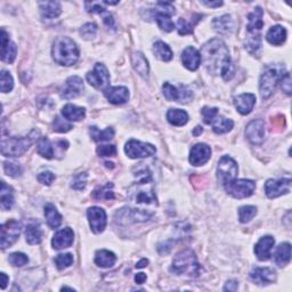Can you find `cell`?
<instances>
[{
	"label": "cell",
	"instance_id": "cell-1",
	"mask_svg": "<svg viewBox=\"0 0 292 292\" xmlns=\"http://www.w3.org/2000/svg\"><path fill=\"white\" fill-rule=\"evenodd\" d=\"M200 55L206 69L212 75H221L224 80H231L234 76L228 48L221 39L215 38L204 43Z\"/></svg>",
	"mask_w": 292,
	"mask_h": 292
},
{
	"label": "cell",
	"instance_id": "cell-2",
	"mask_svg": "<svg viewBox=\"0 0 292 292\" xmlns=\"http://www.w3.org/2000/svg\"><path fill=\"white\" fill-rule=\"evenodd\" d=\"M262 15L264 12L260 7H256L254 12L248 15V39L246 42V50L250 53L251 55L259 57L261 54V30L264 27V21H262Z\"/></svg>",
	"mask_w": 292,
	"mask_h": 292
},
{
	"label": "cell",
	"instance_id": "cell-3",
	"mask_svg": "<svg viewBox=\"0 0 292 292\" xmlns=\"http://www.w3.org/2000/svg\"><path fill=\"white\" fill-rule=\"evenodd\" d=\"M142 174L143 176L140 177L139 181L130 188V200L136 204H143V206H157V196H155L151 173L148 168H144Z\"/></svg>",
	"mask_w": 292,
	"mask_h": 292
},
{
	"label": "cell",
	"instance_id": "cell-4",
	"mask_svg": "<svg viewBox=\"0 0 292 292\" xmlns=\"http://www.w3.org/2000/svg\"><path fill=\"white\" fill-rule=\"evenodd\" d=\"M52 55L60 65L71 66L79 60V48L69 37H57L53 43Z\"/></svg>",
	"mask_w": 292,
	"mask_h": 292
},
{
	"label": "cell",
	"instance_id": "cell-5",
	"mask_svg": "<svg viewBox=\"0 0 292 292\" xmlns=\"http://www.w3.org/2000/svg\"><path fill=\"white\" fill-rule=\"evenodd\" d=\"M285 73L284 64L276 63V64H270L266 66L259 81V91L262 100L270 99L274 94L277 84L281 81Z\"/></svg>",
	"mask_w": 292,
	"mask_h": 292
},
{
	"label": "cell",
	"instance_id": "cell-6",
	"mask_svg": "<svg viewBox=\"0 0 292 292\" xmlns=\"http://www.w3.org/2000/svg\"><path fill=\"white\" fill-rule=\"evenodd\" d=\"M170 271L177 275L187 274L197 277L201 274V265L198 262V258L192 250L181 251L175 257Z\"/></svg>",
	"mask_w": 292,
	"mask_h": 292
},
{
	"label": "cell",
	"instance_id": "cell-7",
	"mask_svg": "<svg viewBox=\"0 0 292 292\" xmlns=\"http://www.w3.org/2000/svg\"><path fill=\"white\" fill-rule=\"evenodd\" d=\"M36 131L27 137H3L2 138V154L4 157H21L35 142Z\"/></svg>",
	"mask_w": 292,
	"mask_h": 292
},
{
	"label": "cell",
	"instance_id": "cell-8",
	"mask_svg": "<svg viewBox=\"0 0 292 292\" xmlns=\"http://www.w3.org/2000/svg\"><path fill=\"white\" fill-rule=\"evenodd\" d=\"M175 7L170 3L160 2L157 4V8L152 11V15L157 21L159 28L165 32H172L175 29V24L172 21V15L175 14Z\"/></svg>",
	"mask_w": 292,
	"mask_h": 292
},
{
	"label": "cell",
	"instance_id": "cell-9",
	"mask_svg": "<svg viewBox=\"0 0 292 292\" xmlns=\"http://www.w3.org/2000/svg\"><path fill=\"white\" fill-rule=\"evenodd\" d=\"M226 192L235 199L249 198L254 194L256 189V183L250 179H233V181L224 185Z\"/></svg>",
	"mask_w": 292,
	"mask_h": 292
},
{
	"label": "cell",
	"instance_id": "cell-10",
	"mask_svg": "<svg viewBox=\"0 0 292 292\" xmlns=\"http://www.w3.org/2000/svg\"><path fill=\"white\" fill-rule=\"evenodd\" d=\"M69 148V143L67 140L61 139L57 142L53 143L47 137H41L38 143V153L41 155L42 158L46 159H54L57 155H62L64 151Z\"/></svg>",
	"mask_w": 292,
	"mask_h": 292
},
{
	"label": "cell",
	"instance_id": "cell-11",
	"mask_svg": "<svg viewBox=\"0 0 292 292\" xmlns=\"http://www.w3.org/2000/svg\"><path fill=\"white\" fill-rule=\"evenodd\" d=\"M22 230V224L15 221V219H9L0 227V246L3 249H6L8 247H12L14 243L17 241Z\"/></svg>",
	"mask_w": 292,
	"mask_h": 292
},
{
	"label": "cell",
	"instance_id": "cell-12",
	"mask_svg": "<svg viewBox=\"0 0 292 292\" xmlns=\"http://www.w3.org/2000/svg\"><path fill=\"white\" fill-rule=\"evenodd\" d=\"M87 81L89 85L94 87L96 89H103L109 88L110 85V73L106 69V66L102 63H96L94 66V70L87 73Z\"/></svg>",
	"mask_w": 292,
	"mask_h": 292
},
{
	"label": "cell",
	"instance_id": "cell-13",
	"mask_svg": "<svg viewBox=\"0 0 292 292\" xmlns=\"http://www.w3.org/2000/svg\"><path fill=\"white\" fill-rule=\"evenodd\" d=\"M237 172H238L237 164L232 158L225 155V157H223L219 160L217 168V176L219 183H221L223 186L226 183L235 179L237 176Z\"/></svg>",
	"mask_w": 292,
	"mask_h": 292
},
{
	"label": "cell",
	"instance_id": "cell-14",
	"mask_svg": "<svg viewBox=\"0 0 292 292\" xmlns=\"http://www.w3.org/2000/svg\"><path fill=\"white\" fill-rule=\"evenodd\" d=\"M125 152L131 159H140L148 158L155 154L157 149L152 144L143 143L136 139H130L125 146Z\"/></svg>",
	"mask_w": 292,
	"mask_h": 292
},
{
	"label": "cell",
	"instance_id": "cell-15",
	"mask_svg": "<svg viewBox=\"0 0 292 292\" xmlns=\"http://www.w3.org/2000/svg\"><path fill=\"white\" fill-rule=\"evenodd\" d=\"M265 193L270 199L279 198L283 194H288L291 189V179L281 178V179H269L265 183Z\"/></svg>",
	"mask_w": 292,
	"mask_h": 292
},
{
	"label": "cell",
	"instance_id": "cell-16",
	"mask_svg": "<svg viewBox=\"0 0 292 292\" xmlns=\"http://www.w3.org/2000/svg\"><path fill=\"white\" fill-rule=\"evenodd\" d=\"M163 95L168 101H177L181 103H187L189 100L193 99V92L187 89L186 87L182 86L181 88H177L169 82H164L162 86Z\"/></svg>",
	"mask_w": 292,
	"mask_h": 292
},
{
	"label": "cell",
	"instance_id": "cell-17",
	"mask_svg": "<svg viewBox=\"0 0 292 292\" xmlns=\"http://www.w3.org/2000/svg\"><path fill=\"white\" fill-rule=\"evenodd\" d=\"M87 217H88L91 231L96 234H100L105 230L108 221H106V212L104 209L100 207H91L87 211Z\"/></svg>",
	"mask_w": 292,
	"mask_h": 292
},
{
	"label": "cell",
	"instance_id": "cell-18",
	"mask_svg": "<svg viewBox=\"0 0 292 292\" xmlns=\"http://www.w3.org/2000/svg\"><path fill=\"white\" fill-rule=\"evenodd\" d=\"M246 136L248 140L254 145H260L265 140V121L257 119L247 126Z\"/></svg>",
	"mask_w": 292,
	"mask_h": 292
},
{
	"label": "cell",
	"instance_id": "cell-19",
	"mask_svg": "<svg viewBox=\"0 0 292 292\" xmlns=\"http://www.w3.org/2000/svg\"><path fill=\"white\" fill-rule=\"evenodd\" d=\"M84 90V81L80 77L73 76L65 81V85L61 90V97L64 100H72L80 96Z\"/></svg>",
	"mask_w": 292,
	"mask_h": 292
},
{
	"label": "cell",
	"instance_id": "cell-20",
	"mask_svg": "<svg viewBox=\"0 0 292 292\" xmlns=\"http://www.w3.org/2000/svg\"><path fill=\"white\" fill-rule=\"evenodd\" d=\"M211 158V149L207 144L199 143L192 148L189 152V162L192 165H202L207 163Z\"/></svg>",
	"mask_w": 292,
	"mask_h": 292
},
{
	"label": "cell",
	"instance_id": "cell-21",
	"mask_svg": "<svg viewBox=\"0 0 292 292\" xmlns=\"http://www.w3.org/2000/svg\"><path fill=\"white\" fill-rule=\"evenodd\" d=\"M250 277L257 284L267 285L274 283L276 281V272L273 269H270V267H264V269L257 267V269L251 271Z\"/></svg>",
	"mask_w": 292,
	"mask_h": 292
},
{
	"label": "cell",
	"instance_id": "cell-22",
	"mask_svg": "<svg viewBox=\"0 0 292 292\" xmlns=\"http://www.w3.org/2000/svg\"><path fill=\"white\" fill-rule=\"evenodd\" d=\"M73 240H75V233L70 227H65L54 235L52 240V246L55 250L66 249L72 246Z\"/></svg>",
	"mask_w": 292,
	"mask_h": 292
},
{
	"label": "cell",
	"instance_id": "cell-23",
	"mask_svg": "<svg viewBox=\"0 0 292 292\" xmlns=\"http://www.w3.org/2000/svg\"><path fill=\"white\" fill-rule=\"evenodd\" d=\"M17 47L11 39H9L7 32L5 31V29L2 30V61L5 63H11L14 62L16 57Z\"/></svg>",
	"mask_w": 292,
	"mask_h": 292
},
{
	"label": "cell",
	"instance_id": "cell-24",
	"mask_svg": "<svg viewBox=\"0 0 292 292\" xmlns=\"http://www.w3.org/2000/svg\"><path fill=\"white\" fill-rule=\"evenodd\" d=\"M274 245H275V240L273 236L267 235V236L261 237L255 247V254L258 259L261 261L269 260L271 258V252H272V249H273Z\"/></svg>",
	"mask_w": 292,
	"mask_h": 292
},
{
	"label": "cell",
	"instance_id": "cell-25",
	"mask_svg": "<svg viewBox=\"0 0 292 292\" xmlns=\"http://www.w3.org/2000/svg\"><path fill=\"white\" fill-rule=\"evenodd\" d=\"M104 95L112 104H124L129 99V90L123 86L109 87L104 90Z\"/></svg>",
	"mask_w": 292,
	"mask_h": 292
},
{
	"label": "cell",
	"instance_id": "cell-26",
	"mask_svg": "<svg viewBox=\"0 0 292 292\" xmlns=\"http://www.w3.org/2000/svg\"><path fill=\"white\" fill-rule=\"evenodd\" d=\"M183 65L189 71H196L201 64V55L194 47H187L182 54Z\"/></svg>",
	"mask_w": 292,
	"mask_h": 292
},
{
	"label": "cell",
	"instance_id": "cell-27",
	"mask_svg": "<svg viewBox=\"0 0 292 292\" xmlns=\"http://www.w3.org/2000/svg\"><path fill=\"white\" fill-rule=\"evenodd\" d=\"M256 104V96L254 94H241L234 99V105L241 114L247 115L254 109Z\"/></svg>",
	"mask_w": 292,
	"mask_h": 292
},
{
	"label": "cell",
	"instance_id": "cell-28",
	"mask_svg": "<svg viewBox=\"0 0 292 292\" xmlns=\"http://www.w3.org/2000/svg\"><path fill=\"white\" fill-rule=\"evenodd\" d=\"M212 27L217 32L225 35V33H232L235 30L236 22L232 15L226 14V15H223L213 19Z\"/></svg>",
	"mask_w": 292,
	"mask_h": 292
},
{
	"label": "cell",
	"instance_id": "cell-29",
	"mask_svg": "<svg viewBox=\"0 0 292 292\" xmlns=\"http://www.w3.org/2000/svg\"><path fill=\"white\" fill-rule=\"evenodd\" d=\"M87 11L92 14H100L103 17V22L108 28L114 29V18L111 14L103 7V3H86Z\"/></svg>",
	"mask_w": 292,
	"mask_h": 292
},
{
	"label": "cell",
	"instance_id": "cell-30",
	"mask_svg": "<svg viewBox=\"0 0 292 292\" xmlns=\"http://www.w3.org/2000/svg\"><path fill=\"white\" fill-rule=\"evenodd\" d=\"M131 64H133L135 71L137 72L139 76H142L144 79H148L150 66H149L148 60H146L142 53L136 52L133 55H131Z\"/></svg>",
	"mask_w": 292,
	"mask_h": 292
},
{
	"label": "cell",
	"instance_id": "cell-31",
	"mask_svg": "<svg viewBox=\"0 0 292 292\" xmlns=\"http://www.w3.org/2000/svg\"><path fill=\"white\" fill-rule=\"evenodd\" d=\"M42 18L54 19L61 15L62 7L58 2H45L39 4Z\"/></svg>",
	"mask_w": 292,
	"mask_h": 292
},
{
	"label": "cell",
	"instance_id": "cell-32",
	"mask_svg": "<svg viewBox=\"0 0 292 292\" xmlns=\"http://www.w3.org/2000/svg\"><path fill=\"white\" fill-rule=\"evenodd\" d=\"M275 262L277 266L283 267L288 265L291 259V245L289 242L281 243L275 251Z\"/></svg>",
	"mask_w": 292,
	"mask_h": 292
},
{
	"label": "cell",
	"instance_id": "cell-33",
	"mask_svg": "<svg viewBox=\"0 0 292 292\" xmlns=\"http://www.w3.org/2000/svg\"><path fill=\"white\" fill-rule=\"evenodd\" d=\"M116 261V256L109 250H99L95 254V264L102 269H110Z\"/></svg>",
	"mask_w": 292,
	"mask_h": 292
},
{
	"label": "cell",
	"instance_id": "cell-34",
	"mask_svg": "<svg viewBox=\"0 0 292 292\" xmlns=\"http://www.w3.org/2000/svg\"><path fill=\"white\" fill-rule=\"evenodd\" d=\"M267 41L274 46H280L286 40V30L281 26H275L270 29L266 35Z\"/></svg>",
	"mask_w": 292,
	"mask_h": 292
},
{
	"label": "cell",
	"instance_id": "cell-35",
	"mask_svg": "<svg viewBox=\"0 0 292 292\" xmlns=\"http://www.w3.org/2000/svg\"><path fill=\"white\" fill-rule=\"evenodd\" d=\"M45 217H46L48 226L53 228V230H55V228L61 226L62 216H61V213L57 211V209L54 204H52V203L46 204L45 206Z\"/></svg>",
	"mask_w": 292,
	"mask_h": 292
},
{
	"label": "cell",
	"instance_id": "cell-36",
	"mask_svg": "<svg viewBox=\"0 0 292 292\" xmlns=\"http://www.w3.org/2000/svg\"><path fill=\"white\" fill-rule=\"evenodd\" d=\"M62 114L66 120L69 121H80L85 118L86 110L84 108L73 104H66L62 109Z\"/></svg>",
	"mask_w": 292,
	"mask_h": 292
},
{
	"label": "cell",
	"instance_id": "cell-37",
	"mask_svg": "<svg viewBox=\"0 0 292 292\" xmlns=\"http://www.w3.org/2000/svg\"><path fill=\"white\" fill-rule=\"evenodd\" d=\"M210 125L212 126V129L216 134L228 133V131H231L232 128L234 127V123H233L231 119H226L218 114L215 116V119L211 121Z\"/></svg>",
	"mask_w": 292,
	"mask_h": 292
},
{
	"label": "cell",
	"instance_id": "cell-38",
	"mask_svg": "<svg viewBox=\"0 0 292 292\" xmlns=\"http://www.w3.org/2000/svg\"><path fill=\"white\" fill-rule=\"evenodd\" d=\"M0 206H2L3 210H9L14 204V196H13V188L8 185L2 182V189H0Z\"/></svg>",
	"mask_w": 292,
	"mask_h": 292
},
{
	"label": "cell",
	"instance_id": "cell-39",
	"mask_svg": "<svg viewBox=\"0 0 292 292\" xmlns=\"http://www.w3.org/2000/svg\"><path fill=\"white\" fill-rule=\"evenodd\" d=\"M167 119L170 124L179 127V126H184L187 124L188 114L184 110L170 109L167 112Z\"/></svg>",
	"mask_w": 292,
	"mask_h": 292
},
{
	"label": "cell",
	"instance_id": "cell-40",
	"mask_svg": "<svg viewBox=\"0 0 292 292\" xmlns=\"http://www.w3.org/2000/svg\"><path fill=\"white\" fill-rule=\"evenodd\" d=\"M26 237L29 245H39L42 240V231L37 224H29L26 228Z\"/></svg>",
	"mask_w": 292,
	"mask_h": 292
},
{
	"label": "cell",
	"instance_id": "cell-41",
	"mask_svg": "<svg viewBox=\"0 0 292 292\" xmlns=\"http://www.w3.org/2000/svg\"><path fill=\"white\" fill-rule=\"evenodd\" d=\"M153 52L154 54L157 55L159 60H161L163 62H169L173 60V52L170 50V47L164 43L163 41H157L153 45Z\"/></svg>",
	"mask_w": 292,
	"mask_h": 292
},
{
	"label": "cell",
	"instance_id": "cell-42",
	"mask_svg": "<svg viewBox=\"0 0 292 292\" xmlns=\"http://www.w3.org/2000/svg\"><path fill=\"white\" fill-rule=\"evenodd\" d=\"M89 133L91 138L95 142H105V140H110L114 137V129L113 128H106L105 130H100L95 126H92L89 129Z\"/></svg>",
	"mask_w": 292,
	"mask_h": 292
},
{
	"label": "cell",
	"instance_id": "cell-43",
	"mask_svg": "<svg viewBox=\"0 0 292 292\" xmlns=\"http://www.w3.org/2000/svg\"><path fill=\"white\" fill-rule=\"evenodd\" d=\"M92 198H94L95 200H113V184L108 183L105 186L97 187L95 191L92 192Z\"/></svg>",
	"mask_w": 292,
	"mask_h": 292
},
{
	"label": "cell",
	"instance_id": "cell-44",
	"mask_svg": "<svg viewBox=\"0 0 292 292\" xmlns=\"http://www.w3.org/2000/svg\"><path fill=\"white\" fill-rule=\"evenodd\" d=\"M257 215V208L254 206H243L238 209V219L242 224L251 222Z\"/></svg>",
	"mask_w": 292,
	"mask_h": 292
},
{
	"label": "cell",
	"instance_id": "cell-45",
	"mask_svg": "<svg viewBox=\"0 0 292 292\" xmlns=\"http://www.w3.org/2000/svg\"><path fill=\"white\" fill-rule=\"evenodd\" d=\"M14 80L9 72L3 70L2 71V79H0V89L3 92H8L13 89Z\"/></svg>",
	"mask_w": 292,
	"mask_h": 292
},
{
	"label": "cell",
	"instance_id": "cell-46",
	"mask_svg": "<svg viewBox=\"0 0 292 292\" xmlns=\"http://www.w3.org/2000/svg\"><path fill=\"white\" fill-rule=\"evenodd\" d=\"M87 178H88V174L87 173H80L76 175L71 181V187L73 189H77V191H82L87 185Z\"/></svg>",
	"mask_w": 292,
	"mask_h": 292
},
{
	"label": "cell",
	"instance_id": "cell-47",
	"mask_svg": "<svg viewBox=\"0 0 292 292\" xmlns=\"http://www.w3.org/2000/svg\"><path fill=\"white\" fill-rule=\"evenodd\" d=\"M97 33V27L94 23H86L85 26H82L80 29V35L81 37L86 39V40H91L96 37Z\"/></svg>",
	"mask_w": 292,
	"mask_h": 292
},
{
	"label": "cell",
	"instance_id": "cell-48",
	"mask_svg": "<svg viewBox=\"0 0 292 292\" xmlns=\"http://www.w3.org/2000/svg\"><path fill=\"white\" fill-rule=\"evenodd\" d=\"M73 262V256L71 254H61L55 258V264L58 270H64L70 267Z\"/></svg>",
	"mask_w": 292,
	"mask_h": 292
},
{
	"label": "cell",
	"instance_id": "cell-49",
	"mask_svg": "<svg viewBox=\"0 0 292 292\" xmlns=\"http://www.w3.org/2000/svg\"><path fill=\"white\" fill-rule=\"evenodd\" d=\"M8 260L13 266L22 267V266L28 264L29 258L26 254H22V252H14V254L9 255Z\"/></svg>",
	"mask_w": 292,
	"mask_h": 292
},
{
	"label": "cell",
	"instance_id": "cell-50",
	"mask_svg": "<svg viewBox=\"0 0 292 292\" xmlns=\"http://www.w3.org/2000/svg\"><path fill=\"white\" fill-rule=\"evenodd\" d=\"M4 170L6 175L11 177H18L22 174V167L16 162H5L4 163Z\"/></svg>",
	"mask_w": 292,
	"mask_h": 292
},
{
	"label": "cell",
	"instance_id": "cell-51",
	"mask_svg": "<svg viewBox=\"0 0 292 292\" xmlns=\"http://www.w3.org/2000/svg\"><path fill=\"white\" fill-rule=\"evenodd\" d=\"M53 128H54V131H57V133H67L70 131L73 127L72 125L69 124L66 121V119H62L60 116H56L54 123H53Z\"/></svg>",
	"mask_w": 292,
	"mask_h": 292
},
{
	"label": "cell",
	"instance_id": "cell-52",
	"mask_svg": "<svg viewBox=\"0 0 292 292\" xmlns=\"http://www.w3.org/2000/svg\"><path fill=\"white\" fill-rule=\"evenodd\" d=\"M193 27L194 24H192L191 22H187L185 18H179L177 22V29L179 35H189V33H193Z\"/></svg>",
	"mask_w": 292,
	"mask_h": 292
},
{
	"label": "cell",
	"instance_id": "cell-53",
	"mask_svg": "<svg viewBox=\"0 0 292 292\" xmlns=\"http://www.w3.org/2000/svg\"><path fill=\"white\" fill-rule=\"evenodd\" d=\"M116 153V148L114 145H101L97 148V154L100 157H113Z\"/></svg>",
	"mask_w": 292,
	"mask_h": 292
},
{
	"label": "cell",
	"instance_id": "cell-54",
	"mask_svg": "<svg viewBox=\"0 0 292 292\" xmlns=\"http://www.w3.org/2000/svg\"><path fill=\"white\" fill-rule=\"evenodd\" d=\"M202 116H203V121L206 123L207 125H210L211 121L215 119V116L218 114V109L216 108H203L202 111Z\"/></svg>",
	"mask_w": 292,
	"mask_h": 292
},
{
	"label": "cell",
	"instance_id": "cell-55",
	"mask_svg": "<svg viewBox=\"0 0 292 292\" xmlns=\"http://www.w3.org/2000/svg\"><path fill=\"white\" fill-rule=\"evenodd\" d=\"M38 181L40 182L43 185H47V186H50V185L55 181L56 176L52 172H42L38 175Z\"/></svg>",
	"mask_w": 292,
	"mask_h": 292
},
{
	"label": "cell",
	"instance_id": "cell-56",
	"mask_svg": "<svg viewBox=\"0 0 292 292\" xmlns=\"http://www.w3.org/2000/svg\"><path fill=\"white\" fill-rule=\"evenodd\" d=\"M281 87L282 90H283L286 95H291V75L289 72H286L285 75L282 78L281 81Z\"/></svg>",
	"mask_w": 292,
	"mask_h": 292
},
{
	"label": "cell",
	"instance_id": "cell-57",
	"mask_svg": "<svg viewBox=\"0 0 292 292\" xmlns=\"http://www.w3.org/2000/svg\"><path fill=\"white\" fill-rule=\"evenodd\" d=\"M272 123L275 126L276 128H284L285 126V120H284V116L279 115L277 118H273L272 119Z\"/></svg>",
	"mask_w": 292,
	"mask_h": 292
},
{
	"label": "cell",
	"instance_id": "cell-58",
	"mask_svg": "<svg viewBox=\"0 0 292 292\" xmlns=\"http://www.w3.org/2000/svg\"><path fill=\"white\" fill-rule=\"evenodd\" d=\"M238 288V283L236 281H228L226 285L224 286V291H236Z\"/></svg>",
	"mask_w": 292,
	"mask_h": 292
},
{
	"label": "cell",
	"instance_id": "cell-59",
	"mask_svg": "<svg viewBox=\"0 0 292 292\" xmlns=\"http://www.w3.org/2000/svg\"><path fill=\"white\" fill-rule=\"evenodd\" d=\"M146 280H148V276L145 273H138L135 276V281L137 284H143Z\"/></svg>",
	"mask_w": 292,
	"mask_h": 292
},
{
	"label": "cell",
	"instance_id": "cell-60",
	"mask_svg": "<svg viewBox=\"0 0 292 292\" xmlns=\"http://www.w3.org/2000/svg\"><path fill=\"white\" fill-rule=\"evenodd\" d=\"M202 5L207 7H212V8H217L219 6H222L223 2H201Z\"/></svg>",
	"mask_w": 292,
	"mask_h": 292
},
{
	"label": "cell",
	"instance_id": "cell-61",
	"mask_svg": "<svg viewBox=\"0 0 292 292\" xmlns=\"http://www.w3.org/2000/svg\"><path fill=\"white\" fill-rule=\"evenodd\" d=\"M2 279H3V282H2V289H6V286H7V283H8V276L5 274V273H2Z\"/></svg>",
	"mask_w": 292,
	"mask_h": 292
},
{
	"label": "cell",
	"instance_id": "cell-62",
	"mask_svg": "<svg viewBox=\"0 0 292 292\" xmlns=\"http://www.w3.org/2000/svg\"><path fill=\"white\" fill-rule=\"evenodd\" d=\"M148 264H149V260L145 259V258H144V259H142V260L137 262V265H136V267H137V269H144V267L148 266Z\"/></svg>",
	"mask_w": 292,
	"mask_h": 292
},
{
	"label": "cell",
	"instance_id": "cell-63",
	"mask_svg": "<svg viewBox=\"0 0 292 292\" xmlns=\"http://www.w3.org/2000/svg\"><path fill=\"white\" fill-rule=\"evenodd\" d=\"M202 131H203L202 127H200V126H198V127H197L196 129H194L193 135H194V136H199V135H201V134H202Z\"/></svg>",
	"mask_w": 292,
	"mask_h": 292
}]
</instances>
